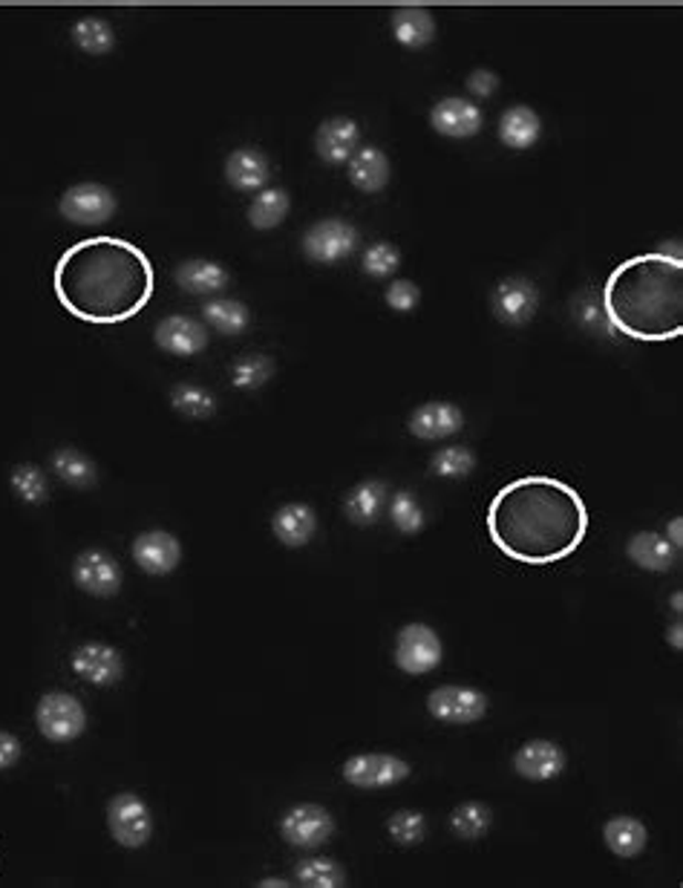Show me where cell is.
Segmentation results:
<instances>
[{
    "instance_id": "22",
    "label": "cell",
    "mask_w": 683,
    "mask_h": 888,
    "mask_svg": "<svg viewBox=\"0 0 683 888\" xmlns=\"http://www.w3.org/2000/svg\"><path fill=\"white\" fill-rule=\"evenodd\" d=\"M269 177H272V168H269V159H265V154H260L258 147H237L225 159V179L237 191H263Z\"/></svg>"
},
{
    "instance_id": "38",
    "label": "cell",
    "mask_w": 683,
    "mask_h": 888,
    "mask_svg": "<svg viewBox=\"0 0 683 888\" xmlns=\"http://www.w3.org/2000/svg\"><path fill=\"white\" fill-rule=\"evenodd\" d=\"M9 482H12V491H15L18 500L27 502V505H44L46 497H50V488H46L44 470L38 468V464H32V462L15 464V470H12V477H9Z\"/></svg>"
},
{
    "instance_id": "14",
    "label": "cell",
    "mask_w": 683,
    "mask_h": 888,
    "mask_svg": "<svg viewBox=\"0 0 683 888\" xmlns=\"http://www.w3.org/2000/svg\"><path fill=\"white\" fill-rule=\"evenodd\" d=\"M73 672L93 687H113L125 676V661L116 646L90 640L73 652Z\"/></svg>"
},
{
    "instance_id": "4",
    "label": "cell",
    "mask_w": 683,
    "mask_h": 888,
    "mask_svg": "<svg viewBox=\"0 0 683 888\" xmlns=\"http://www.w3.org/2000/svg\"><path fill=\"white\" fill-rule=\"evenodd\" d=\"M38 733L52 744H70L87 730V710L70 692H46L35 707Z\"/></svg>"
},
{
    "instance_id": "7",
    "label": "cell",
    "mask_w": 683,
    "mask_h": 888,
    "mask_svg": "<svg viewBox=\"0 0 683 888\" xmlns=\"http://www.w3.org/2000/svg\"><path fill=\"white\" fill-rule=\"evenodd\" d=\"M107 828L122 848H141L154 837V816L139 793H116L107 805Z\"/></svg>"
},
{
    "instance_id": "40",
    "label": "cell",
    "mask_w": 683,
    "mask_h": 888,
    "mask_svg": "<svg viewBox=\"0 0 683 888\" xmlns=\"http://www.w3.org/2000/svg\"><path fill=\"white\" fill-rule=\"evenodd\" d=\"M274 373V364L269 355H245L231 367V382L240 389H258L263 387Z\"/></svg>"
},
{
    "instance_id": "15",
    "label": "cell",
    "mask_w": 683,
    "mask_h": 888,
    "mask_svg": "<svg viewBox=\"0 0 683 888\" xmlns=\"http://www.w3.org/2000/svg\"><path fill=\"white\" fill-rule=\"evenodd\" d=\"M430 127L441 136H448V139H471L485 127V113L471 98L448 96L433 104Z\"/></svg>"
},
{
    "instance_id": "9",
    "label": "cell",
    "mask_w": 683,
    "mask_h": 888,
    "mask_svg": "<svg viewBox=\"0 0 683 888\" xmlns=\"http://www.w3.org/2000/svg\"><path fill=\"white\" fill-rule=\"evenodd\" d=\"M332 834H335V819L324 805H315V802H301V805L288 807L280 819V837L294 848H303V852L321 848L324 843H329Z\"/></svg>"
},
{
    "instance_id": "37",
    "label": "cell",
    "mask_w": 683,
    "mask_h": 888,
    "mask_svg": "<svg viewBox=\"0 0 683 888\" xmlns=\"http://www.w3.org/2000/svg\"><path fill=\"white\" fill-rule=\"evenodd\" d=\"M387 511H390V520L398 531L404 536H416L424 531V511H421V502L416 500L412 491H396L387 500Z\"/></svg>"
},
{
    "instance_id": "24",
    "label": "cell",
    "mask_w": 683,
    "mask_h": 888,
    "mask_svg": "<svg viewBox=\"0 0 683 888\" xmlns=\"http://www.w3.org/2000/svg\"><path fill=\"white\" fill-rule=\"evenodd\" d=\"M392 38L404 50H424L435 41V18L430 9L424 7H401L392 12L390 18Z\"/></svg>"
},
{
    "instance_id": "46",
    "label": "cell",
    "mask_w": 683,
    "mask_h": 888,
    "mask_svg": "<svg viewBox=\"0 0 683 888\" xmlns=\"http://www.w3.org/2000/svg\"><path fill=\"white\" fill-rule=\"evenodd\" d=\"M666 540L672 545H675V551H681V545H683V520H681V516H675V520L669 522Z\"/></svg>"
},
{
    "instance_id": "26",
    "label": "cell",
    "mask_w": 683,
    "mask_h": 888,
    "mask_svg": "<svg viewBox=\"0 0 683 888\" xmlns=\"http://www.w3.org/2000/svg\"><path fill=\"white\" fill-rule=\"evenodd\" d=\"M626 557L632 560L638 568L643 572H672L677 563V551L675 545L669 543L663 534H654V531H640L634 534L629 543H626Z\"/></svg>"
},
{
    "instance_id": "44",
    "label": "cell",
    "mask_w": 683,
    "mask_h": 888,
    "mask_svg": "<svg viewBox=\"0 0 683 888\" xmlns=\"http://www.w3.org/2000/svg\"><path fill=\"white\" fill-rule=\"evenodd\" d=\"M496 90H500V75L493 73V70H473V73L467 75V93H471V96L491 98Z\"/></svg>"
},
{
    "instance_id": "2",
    "label": "cell",
    "mask_w": 683,
    "mask_h": 888,
    "mask_svg": "<svg viewBox=\"0 0 683 888\" xmlns=\"http://www.w3.org/2000/svg\"><path fill=\"white\" fill-rule=\"evenodd\" d=\"M52 289L78 321L116 326L150 303L156 272L145 251L125 237H84L59 258Z\"/></svg>"
},
{
    "instance_id": "12",
    "label": "cell",
    "mask_w": 683,
    "mask_h": 888,
    "mask_svg": "<svg viewBox=\"0 0 683 888\" xmlns=\"http://www.w3.org/2000/svg\"><path fill=\"white\" fill-rule=\"evenodd\" d=\"M491 306L496 321L505 326H525L537 317L539 289L528 278H502L491 294Z\"/></svg>"
},
{
    "instance_id": "42",
    "label": "cell",
    "mask_w": 683,
    "mask_h": 888,
    "mask_svg": "<svg viewBox=\"0 0 683 888\" xmlns=\"http://www.w3.org/2000/svg\"><path fill=\"white\" fill-rule=\"evenodd\" d=\"M387 830H390L392 843L398 845H419L421 839L427 837V819L421 811H396L387 823Z\"/></svg>"
},
{
    "instance_id": "1",
    "label": "cell",
    "mask_w": 683,
    "mask_h": 888,
    "mask_svg": "<svg viewBox=\"0 0 683 888\" xmlns=\"http://www.w3.org/2000/svg\"><path fill=\"white\" fill-rule=\"evenodd\" d=\"M487 536L507 560L554 565L568 560L588 534L586 500L574 484L530 473L496 491L485 514Z\"/></svg>"
},
{
    "instance_id": "23",
    "label": "cell",
    "mask_w": 683,
    "mask_h": 888,
    "mask_svg": "<svg viewBox=\"0 0 683 888\" xmlns=\"http://www.w3.org/2000/svg\"><path fill=\"white\" fill-rule=\"evenodd\" d=\"M387 500H390V484L383 482V479H364V482H358L353 491L346 493V520L355 522V525H375V522L381 520Z\"/></svg>"
},
{
    "instance_id": "13",
    "label": "cell",
    "mask_w": 683,
    "mask_h": 888,
    "mask_svg": "<svg viewBox=\"0 0 683 888\" xmlns=\"http://www.w3.org/2000/svg\"><path fill=\"white\" fill-rule=\"evenodd\" d=\"M73 583L93 597H113L122 588V568L111 551L87 549L75 557Z\"/></svg>"
},
{
    "instance_id": "45",
    "label": "cell",
    "mask_w": 683,
    "mask_h": 888,
    "mask_svg": "<svg viewBox=\"0 0 683 888\" xmlns=\"http://www.w3.org/2000/svg\"><path fill=\"white\" fill-rule=\"evenodd\" d=\"M21 756H23L21 739L12 733H7V730H0V771L15 767V764L21 762Z\"/></svg>"
},
{
    "instance_id": "16",
    "label": "cell",
    "mask_w": 683,
    "mask_h": 888,
    "mask_svg": "<svg viewBox=\"0 0 683 888\" xmlns=\"http://www.w3.org/2000/svg\"><path fill=\"white\" fill-rule=\"evenodd\" d=\"M133 560L145 574L165 577L182 563V543L170 531H145L133 540Z\"/></svg>"
},
{
    "instance_id": "8",
    "label": "cell",
    "mask_w": 683,
    "mask_h": 888,
    "mask_svg": "<svg viewBox=\"0 0 683 888\" xmlns=\"http://www.w3.org/2000/svg\"><path fill=\"white\" fill-rule=\"evenodd\" d=\"M118 202L116 194L102 182H78L59 199V213L73 226H102L111 222Z\"/></svg>"
},
{
    "instance_id": "35",
    "label": "cell",
    "mask_w": 683,
    "mask_h": 888,
    "mask_svg": "<svg viewBox=\"0 0 683 888\" xmlns=\"http://www.w3.org/2000/svg\"><path fill=\"white\" fill-rule=\"evenodd\" d=\"M491 823L493 814L485 802H462V805H455L453 814H450V828H453L455 837L462 839L485 837V830L491 828Z\"/></svg>"
},
{
    "instance_id": "10",
    "label": "cell",
    "mask_w": 683,
    "mask_h": 888,
    "mask_svg": "<svg viewBox=\"0 0 683 888\" xmlns=\"http://www.w3.org/2000/svg\"><path fill=\"white\" fill-rule=\"evenodd\" d=\"M412 767L392 753H358L344 762V779L358 791H381L410 779Z\"/></svg>"
},
{
    "instance_id": "20",
    "label": "cell",
    "mask_w": 683,
    "mask_h": 888,
    "mask_svg": "<svg viewBox=\"0 0 683 888\" xmlns=\"http://www.w3.org/2000/svg\"><path fill=\"white\" fill-rule=\"evenodd\" d=\"M360 145V127L358 122L346 116H335L317 127L315 133V150L326 165H346L353 159Z\"/></svg>"
},
{
    "instance_id": "31",
    "label": "cell",
    "mask_w": 683,
    "mask_h": 888,
    "mask_svg": "<svg viewBox=\"0 0 683 888\" xmlns=\"http://www.w3.org/2000/svg\"><path fill=\"white\" fill-rule=\"evenodd\" d=\"M202 317L211 330L220 335H243L251 323V312L243 301H231V297H213L202 306Z\"/></svg>"
},
{
    "instance_id": "39",
    "label": "cell",
    "mask_w": 683,
    "mask_h": 888,
    "mask_svg": "<svg viewBox=\"0 0 683 888\" xmlns=\"http://www.w3.org/2000/svg\"><path fill=\"white\" fill-rule=\"evenodd\" d=\"M473 468H476V453H473L471 448H462V445L441 448L439 453L430 459V470H433L435 477H444V479L471 477Z\"/></svg>"
},
{
    "instance_id": "48",
    "label": "cell",
    "mask_w": 683,
    "mask_h": 888,
    "mask_svg": "<svg viewBox=\"0 0 683 888\" xmlns=\"http://www.w3.org/2000/svg\"><path fill=\"white\" fill-rule=\"evenodd\" d=\"M681 600H683V597H681V592H675V595H672V609H675L677 615H681V609H683V606H681Z\"/></svg>"
},
{
    "instance_id": "32",
    "label": "cell",
    "mask_w": 683,
    "mask_h": 888,
    "mask_svg": "<svg viewBox=\"0 0 683 888\" xmlns=\"http://www.w3.org/2000/svg\"><path fill=\"white\" fill-rule=\"evenodd\" d=\"M292 199L283 188H263L249 206V222L258 231H272L288 217Z\"/></svg>"
},
{
    "instance_id": "34",
    "label": "cell",
    "mask_w": 683,
    "mask_h": 888,
    "mask_svg": "<svg viewBox=\"0 0 683 888\" xmlns=\"http://www.w3.org/2000/svg\"><path fill=\"white\" fill-rule=\"evenodd\" d=\"M294 877L303 888H344L346 886V871L340 863L329 857H309L301 859L294 868Z\"/></svg>"
},
{
    "instance_id": "29",
    "label": "cell",
    "mask_w": 683,
    "mask_h": 888,
    "mask_svg": "<svg viewBox=\"0 0 683 888\" xmlns=\"http://www.w3.org/2000/svg\"><path fill=\"white\" fill-rule=\"evenodd\" d=\"M602 839L609 845L611 854H618L623 859L638 857L649 843L647 825L634 819V816H614L609 823L602 825Z\"/></svg>"
},
{
    "instance_id": "17",
    "label": "cell",
    "mask_w": 683,
    "mask_h": 888,
    "mask_svg": "<svg viewBox=\"0 0 683 888\" xmlns=\"http://www.w3.org/2000/svg\"><path fill=\"white\" fill-rule=\"evenodd\" d=\"M464 427L462 407L453 401H427L410 412L407 430L421 441H441L455 436Z\"/></svg>"
},
{
    "instance_id": "36",
    "label": "cell",
    "mask_w": 683,
    "mask_h": 888,
    "mask_svg": "<svg viewBox=\"0 0 683 888\" xmlns=\"http://www.w3.org/2000/svg\"><path fill=\"white\" fill-rule=\"evenodd\" d=\"M170 404H174V410L182 412L185 419L202 421L211 419L213 412H217L213 396L206 387H199V384H177V387L170 389Z\"/></svg>"
},
{
    "instance_id": "25",
    "label": "cell",
    "mask_w": 683,
    "mask_h": 888,
    "mask_svg": "<svg viewBox=\"0 0 683 888\" xmlns=\"http://www.w3.org/2000/svg\"><path fill=\"white\" fill-rule=\"evenodd\" d=\"M274 536L288 549H303L312 543V536L317 531V514L315 508L306 502H288V505L277 508V514L272 520Z\"/></svg>"
},
{
    "instance_id": "43",
    "label": "cell",
    "mask_w": 683,
    "mask_h": 888,
    "mask_svg": "<svg viewBox=\"0 0 683 888\" xmlns=\"http://www.w3.org/2000/svg\"><path fill=\"white\" fill-rule=\"evenodd\" d=\"M383 297L392 312H416L421 303V289L412 280H392Z\"/></svg>"
},
{
    "instance_id": "27",
    "label": "cell",
    "mask_w": 683,
    "mask_h": 888,
    "mask_svg": "<svg viewBox=\"0 0 683 888\" xmlns=\"http://www.w3.org/2000/svg\"><path fill=\"white\" fill-rule=\"evenodd\" d=\"M174 280H177V286L188 294H220L225 292L228 283H231V274H228L220 263H213V260L193 258L185 260L182 265H177Z\"/></svg>"
},
{
    "instance_id": "11",
    "label": "cell",
    "mask_w": 683,
    "mask_h": 888,
    "mask_svg": "<svg viewBox=\"0 0 683 888\" xmlns=\"http://www.w3.org/2000/svg\"><path fill=\"white\" fill-rule=\"evenodd\" d=\"M427 710L435 721H444V724H473L487 712V696L476 687L444 683L427 696Z\"/></svg>"
},
{
    "instance_id": "3",
    "label": "cell",
    "mask_w": 683,
    "mask_h": 888,
    "mask_svg": "<svg viewBox=\"0 0 683 888\" xmlns=\"http://www.w3.org/2000/svg\"><path fill=\"white\" fill-rule=\"evenodd\" d=\"M606 317L626 338L661 344L683 332L681 254H634L609 274L602 289Z\"/></svg>"
},
{
    "instance_id": "18",
    "label": "cell",
    "mask_w": 683,
    "mask_h": 888,
    "mask_svg": "<svg viewBox=\"0 0 683 888\" xmlns=\"http://www.w3.org/2000/svg\"><path fill=\"white\" fill-rule=\"evenodd\" d=\"M566 750L548 739H530L514 753V771L530 782H551L566 771Z\"/></svg>"
},
{
    "instance_id": "6",
    "label": "cell",
    "mask_w": 683,
    "mask_h": 888,
    "mask_svg": "<svg viewBox=\"0 0 683 888\" xmlns=\"http://www.w3.org/2000/svg\"><path fill=\"white\" fill-rule=\"evenodd\" d=\"M441 655H444V646H441L439 631L433 626L407 624L398 629L392 658H396V667L401 672H407V676H427V672H433L441 664Z\"/></svg>"
},
{
    "instance_id": "21",
    "label": "cell",
    "mask_w": 683,
    "mask_h": 888,
    "mask_svg": "<svg viewBox=\"0 0 683 888\" xmlns=\"http://www.w3.org/2000/svg\"><path fill=\"white\" fill-rule=\"evenodd\" d=\"M346 170H349V182L364 194L383 191L392 177L390 156L375 145L358 147L353 159L346 161Z\"/></svg>"
},
{
    "instance_id": "30",
    "label": "cell",
    "mask_w": 683,
    "mask_h": 888,
    "mask_svg": "<svg viewBox=\"0 0 683 888\" xmlns=\"http://www.w3.org/2000/svg\"><path fill=\"white\" fill-rule=\"evenodd\" d=\"M52 470L59 473L61 482H66L70 488H78V491L93 488L98 479L96 462H93L87 453H82L78 448L55 450V453H52Z\"/></svg>"
},
{
    "instance_id": "49",
    "label": "cell",
    "mask_w": 683,
    "mask_h": 888,
    "mask_svg": "<svg viewBox=\"0 0 683 888\" xmlns=\"http://www.w3.org/2000/svg\"><path fill=\"white\" fill-rule=\"evenodd\" d=\"M260 886H288V882H283V880H263V882H260Z\"/></svg>"
},
{
    "instance_id": "47",
    "label": "cell",
    "mask_w": 683,
    "mask_h": 888,
    "mask_svg": "<svg viewBox=\"0 0 683 888\" xmlns=\"http://www.w3.org/2000/svg\"><path fill=\"white\" fill-rule=\"evenodd\" d=\"M666 640H669V644H672V646H675V649H683V626H681V624H672V626H669Z\"/></svg>"
},
{
    "instance_id": "19",
    "label": "cell",
    "mask_w": 683,
    "mask_h": 888,
    "mask_svg": "<svg viewBox=\"0 0 683 888\" xmlns=\"http://www.w3.org/2000/svg\"><path fill=\"white\" fill-rule=\"evenodd\" d=\"M156 344L177 358H193L208 346V330L188 315H170L154 332Z\"/></svg>"
},
{
    "instance_id": "33",
    "label": "cell",
    "mask_w": 683,
    "mask_h": 888,
    "mask_svg": "<svg viewBox=\"0 0 683 888\" xmlns=\"http://www.w3.org/2000/svg\"><path fill=\"white\" fill-rule=\"evenodd\" d=\"M73 44L87 55H107L116 46V32L104 18H82L73 23Z\"/></svg>"
},
{
    "instance_id": "5",
    "label": "cell",
    "mask_w": 683,
    "mask_h": 888,
    "mask_svg": "<svg viewBox=\"0 0 683 888\" xmlns=\"http://www.w3.org/2000/svg\"><path fill=\"white\" fill-rule=\"evenodd\" d=\"M358 228L353 222L326 217L306 228L303 234V254L317 265H335L358 249Z\"/></svg>"
},
{
    "instance_id": "28",
    "label": "cell",
    "mask_w": 683,
    "mask_h": 888,
    "mask_svg": "<svg viewBox=\"0 0 683 888\" xmlns=\"http://www.w3.org/2000/svg\"><path fill=\"white\" fill-rule=\"evenodd\" d=\"M539 133H543V122L539 113L530 111L528 104H514L507 107L500 118V139L511 150H528L537 145Z\"/></svg>"
},
{
    "instance_id": "41",
    "label": "cell",
    "mask_w": 683,
    "mask_h": 888,
    "mask_svg": "<svg viewBox=\"0 0 683 888\" xmlns=\"http://www.w3.org/2000/svg\"><path fill=\"white\" fill-rule=\"evenodd\" d=\"M398 265H401V251L392 242H372L364 251V260H360V269L375 280L392 278L398 272Z\"/></svg>"
}]
</instances>
